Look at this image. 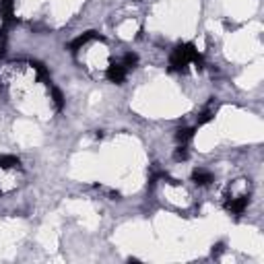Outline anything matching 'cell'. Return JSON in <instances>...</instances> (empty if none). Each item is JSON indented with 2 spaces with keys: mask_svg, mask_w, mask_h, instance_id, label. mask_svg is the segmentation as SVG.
I'll use <instances>...</instances> for the list:
<instances>
[{
  "mask_svg": "<svg viewBox=\"0 0 264 264\" xmlns=\"http://www.w3.org/2000/svg\"><path fill=\"white\" fill-rule=\"evenodd\" d=\"M196 54L198 52H196V48L192 46V43H182V46H178L173 50L171 60H170L171 70H186V66L196 58Z\"/></svg>",
  "mask_w": 264,
  "mask_h": 264,
  "instance_id": "obj_1",
  "label": "cell"
},
{
  "mask_svg": "<svg viewBox=\"0 0 264 264\" xmlns=\"http://www.w3.org/2000/svg\"><path fill=\"white\" fill-rule=\"evenodd\" d=\"M245 207H248V196H235L231 200H227V205H225V208L233 215H242Z\"/></svg>",
  "mask_w": 264,
  "mask_h": 264,
  "instance_id": "obj_2",
  "label": "cell"
},
{
  "mask_svg": "<svg viewBox=\"0 0 264 264\" xmlns=\"http://www.w3.org/2000/svg\"><path fill=\"white\" fill-rule=\"evenodd\" d=\"M126 66L122 64V62H116V64H112L110 68H108V78L112 83H122L126 78Z\"/></svg>",
  "mask_w": 264,
  "mask_h": 264,
  "instance_id": "obj_3",
  "label": "cell"
},
{
  "mask_svg": "<svg viewBox=\"0 0 264 264\" xmlns=\"http://www.w3.org/2000/svg\"><path fill=\"white\" fill-rule=\"evenodd\" d=\"M192 182H194L196 186L205 188V186H208V184L213 182V173L207 171V170H194L192 171Z\"/></svg>",
  "mask_w": 264,
  "mask_h": 264,
  "instance_id": "obj_4",
  "label": "cell"
},
{
  "mask_svg": "<svg viewBox=\"0 0 264 264\" xmlns=\"http://www.w3.org/2000/svg\"><path fill=\"white\" fill-rule=\"evenodd\" d=\"M0 17L6 25L13 21V0H0Z\"/></svg>",
  "mask_w": 264,
  "mask_h": 264,
  "instance_id": "obj_5",
  "label": "cell"
},
{
  "mask_svg": "<svg viewBox=\"0 0 264 264\" xmlns=\"http://www.w3.org/2000/svg\"><path fill=\"white\" fill-rule=\"evenodd\" d=\"M95 38H99V35L95 33V31H87V33H83L81 38H76L73 43H70V52H76V50L81 48V46H85V43L89 41V39H95Z\"/></svg>",
  "mask_w": 264,
  "mask_h": 264,
  "instance_id": "obj_6",
  "label": "cell"
},
{
  "mask_svg": "<svg viewBox=\"0 0 264 264\" xmlns=\"http://www.w3.org/2000/svg\"><path fill=\"white\" fill-rule=\"evenodd\" d=\"M192 138H194V130L192 128H180L175 132V140H178L180 145H188Z\"/></svg>",
  "mask_w": 264,
  "mask_h": 264,
  "instance_id": "obj_7",
  "label": "cell"
},
{
  "mask_svg": "<svg viewBox=\"0 0 264 264\" xmlns=\"http://www.w3.org/2000/svg\"><path fill=\"white\" fill-rule=\"evenodd\" d=\"M21 161L15 155H0V170H11V167H19Z\"/></svg>",
  "mask_w": 264,
  "mask_h": 264,
  "instance_id": "obj_8",
  "label": "cell"
},
{
  "mask_svg": "<svg viewBox=\"0 0 264 264\" xmlns=\"http://www.w3.org/2000/svg\"><path fill=\"white\" fill-rule=\"evenodd\" d=\"M50 91H52V99H54V105H56V110H62V105H64V97H62V91H60L58 87H50Z\"/></svg>",
  "mask_w": 264,
  "mask_h": 264,
  "instance_id": "obj_9",
  "label": "cell"
},
{
  "mask_svg": "<svg viewBox=\"0 0 264 264\" xmlns=\"http://www.w3.org/2000/svg\"><path fill=\"white\" fill-rule=\"evenodd\" d=\"M213 118H215V110H213V103H210L208 108H207L205 112L200 113V118H198V126L207 124V122H210V120H213Z\"/></svg>",
  "mask_w": 264,
  "mask_h": 264,
  "instance_id": "obj_10",
  "label": "cell"
},
{
  "mask_svg": "<svg viewBox=\"0 0 264 264\" xmlns=\"http://www.w3.org/2000/svg\"><path fill=\"white\" fill-rule=\"evenodd\" d=\"M188 157H190V153H188L186 145H180L178 149H175V153H173V159H175V161H186Z\"/></svg>",
  "mask_w": 264,
  "mask_h": 264,
  "instance_id": "obj_11",
  "label": "cell"
},
{
  "mask_svg": "<svg viewBox=\"0 0 264 264\" xmlns=\"http://www.w3.org/2000/svg\"><path fill=\"white\" fill-rule=\"evenodd\" d=\"M122 64H124L126 68H134V66L138 64V56H136V54H132V52H130V54H126V56H124V60H122Z\"/></svg>",
  "mask_w": 264,
  "mask_h": 264,
  "instance_id": "obj_12",
  "label": "cell"
},
{
  "mask_svg": "<svg viewBox=\"0 0 264 264\" xmlns=\"http://www.w3.org/2000/svg\"><path fill=\"white\" fill-rule=\"evenodd\" d=\"M6 54V31H0V58Z\"/></svg>",
  "mask_w": 264,
  "mask_h": 264,
  "instance_id": "obj_13",
  "label": "cell"
},
{
  "mask_svg": "<svg viewBox=\"0 0 264 264\" xmlns=\"http://www.w3.org/2000/svg\"><path fill=\"white\" fill-rule=\"evenodd\" d=\"M221 252H223V244H217L215 248H213V256H219Z\"/></svg>",
  "mask_w": 264,
  "mask_h": 264,
  "instance_id": "obj_14",
  "label": "cell"
}]
</instances>
